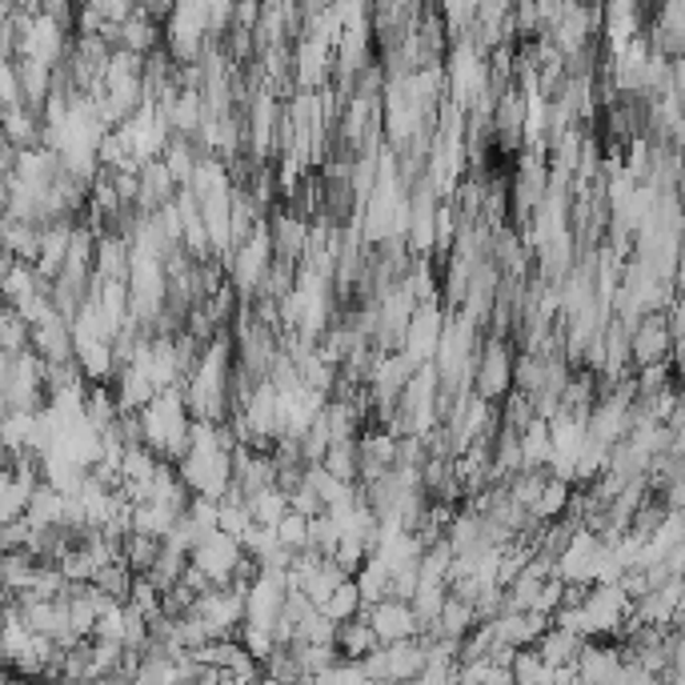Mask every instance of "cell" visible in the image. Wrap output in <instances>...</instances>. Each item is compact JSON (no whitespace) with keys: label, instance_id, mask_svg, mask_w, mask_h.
Segmentation results:
<instances>
[{"label":"cell","instance_id":"cell-1","mask_svg":"<svg viewBox=\"0 0 685 685\" xmlns=\"http://www.w3.org/2000/svg\"><path fill=\"white\" fill-rule=\"evenodd\" d=\"M513 366H518V345L501 337V333H481L474 354V393L486 401H505L513 393Z\"/></svg>","mask_w":685,"mask_h":685},{"label":"cell","instance_id":"cell-2","mask_svg":"<svg viewBox=\"0 0 685 685\" xmlns=\"http://www.w3.org/2000/svg\"><path fill=\"white\" fill-rule=\"evenodd\" d=\"M193 613L209 626V638H241V626L249 618V594L237 586H213L209 594L197 597Z\"/></svg>","mask_w":685,"mask_h":685},{"label":"cell","instance_id":"cell-3","mask_svg":"<svg viewBox=\"0 0 685 685\" xmlns=\"http://www.w3.org/2000/svg\"><path fill=\"white\" fill-rule=\"evenodd\" d=\"M674 357V320L670 309H645L633 325V369L665 366Z\"/></svg>","mask_w":685,"mask_h":685},{"label":"cell","instance_id":"cell-4","mask_svg":"<svg viewBox=\"0 0 685 685\" xmlns=\"http://www.w3.org/2000/svg\"><path fill=\"white\" fill-rule=\"evenodd\" d=\"M241 557H244V542L241 537H232V533H225L221 525L205 533L200 545L193 550V565H200V569H205L217 586H229L232 569L241 565Z\"/></svg>","mask_w":685,"mask_h":685},{"label":"cell","instance_id":"cell-5","mask_svg":"<svg viewBox=\"0 0 685 685\" xmlns=\"http://www.w3.org/2000/svg\"><path fill=\"white\" fill-rule=\"evenodd\" d=\"M445 317H449V309H445L442 301H421L417 309H413L410 333H405V354H410L417 366L433 361V357H437V349H442Z\"/></svg>","mask_w":685,"mask_h":685},{"label":"cell","instance_id":"cell-6","mask_svg":"<svg viewBox=\"0 0 685 685\" xmlns=\"http://www.w3.org/2000/svg\"><path fill=\"white\" fill-rule=\"evenodd\" d=\"M369 618H373L377 633H381V641H401V638H417L425 626H421L417 609H413V601H405V597H385V601H377V606H369Z\"/></svg>","mask_w":685,"mask_h":685},{"label":"cell","instance_id":"cell-7","mask_svg":"<svg viewBox=\"0 0 685 685\" xmlns=\"http://www.w3.org/2000/svg\"><path fill=\"white\" fill-rule=\"evenodd\" d=\"M293 65H297V85L301 89H325L333 80V45L305 36L293 45Z\"/></svg>","mask_w":685,"mask_h":685},{"label":"cell","instance_id":"cell-8","mask_svg":"<svg viewBox=\"0 0 685 685\" xmlns=\"http://www.w3.org/2000/svg\"><path fill=\"white\" fill-rule=\"evenodd\" d=\"M181 193V181L173 177V168L165 165V156H153V161H144L141 165V205L144 213H161L165 205H173Z\"/></svg>","mask_w":685,"mask_h":685},{"label":"cell","instance_id":"cell-9","mask_svg":"<svg viewBox=\"0 0 685 685\" xmlns=\"http://www.w3.org/2000/svg\"><path fill=\"white\" fill-rule=\"evenodd\" d=\"M333 645L341 650V657H349V662H361L366 653H373L377 645H385V641H381V633H377L373 618H369V609H366V613H357V618H349V621H337Z\"/></svg>","mask_w":685,"mask_h":685},{"label":"cell","instance_id":"cell-10","mask_svg":"<svg viewBox=\"0 0 685 685\" xmlns=\"http://www.w3.org/2000/svg\"><path fill=\"white\" fill-rule=\"evenodd\" d=\"M586 641H589L586 633L565 630V626H557V621H553L550 630L537 638V645H533V650L542 653L553 670H565V665H577V657H581V650H586Z\"/></svg>","mask_w":685,"mask_h":685},{"label":"cell","instance_id":"cell-11","mask_svg":"<svg viewBox=\"0 0 685 685\" xmlns=\"http://www.w3.org/2000/svg\"><path fill=\"white\" fill-rule=\"evenodd\" d=\"M12 65H17V77H21L24 105H33V109L45 112L48 97H53V65L41 61V56H17Z\"/></svg>","mask_w":685,"mask_h":685},{"label":"cell","instance_id":"cell-12","mask_svg":"<svg viewBox=\"0 0 685 685\" xmlns=\"http://www.w3.org/2000/svg\"><path fill=\"white\" fill-rule=\"evenodd\" d=\"M389 682H410V677H421L425 662H430V650H425V641L417 638H401V641H389Z\"/></svg>","mask_w":685,"mask_h":685},{"label":"cell","instance_id":"cell-13","mask_svg":"<svg viewBox=\"0 0 685 685\" xmlns=\"http://www.w3.org/2000/svg\"><path fill=\"white\" fill-rule=\"evenodd\" d=\"M41 241H45V225L36 221H21V217H4V249L21 261H33L41 257Z\"/></svg>","mask_w":685,"mask_h":685},{"label":"cell","instance_id":"cell-14","mask_svg":"<svg viewBox=\"0 0 685 685\" xmlns=\"http://www.w3.org/2000/svg\"><path fill=\"white\" fill-rule=\"evenodd\" d=\"M161 550H165V537L144 533V530H133L121 542V562L129 565L133 574H149V569L156 565V557H161Z\"/></svg>","mask_w":685,"mask_h":685},{"label":"cell","instance_id":"cell-15","mask_svg":"<svg viewBox=\"0 0 685 685\" xmlns=\"http://www.w3.org/2000/svg\"><path fill=\"white\" fill-rule=\"evenodd\" d=\"M320 465H325L333 477H341V481H354L357 486V481H361V445H357V437H337Z\"/></svg>","mask_w":685,"mask_h":685},{"label":"cell","instance_id":"cell-16","mask_svg":"<svg viewBox=\"0 0 685 685\" xmlns=\"http://www.w3.org/2000/svg\"><path fill=\"white\" fill-rule=\"evenodd\" d=\"M521 457L533 469H553V433L545 417H537L530 430L521 433Z\"/></svg>","mask_w":685,"mask_h":685},{"label":"cell","instance_id":"cell-17","mask_svg":"<svg viewBox=\"0 0 685 685\" xmlns=\"http://www.w3.org/2000/svg\"><path fill=\"white\" fill-rule=\"evenodd\" d=\"M320 609H325L333 621H349V618H357V613H366L369 606H366V597H361L357 577H349V581H341V586L333 589V597Z\"/></svg>","mask_w":685,"mask_h":685},{"label":"cell","instance_id":"cell-18","mask_svg":"<svg viewBox=\"0 0 685 685\" xmlns=\"http://www.w3.org/2000/svg\"><path fill=\"white\" fill-rule=\"evenodd\" d=\"M513 682H550L553 677V665L545 662L542 653L533 650V645H525V650L513 653Z\"/></svg>","mask_w":685,"mask_h":685},{"label":"cell","instance_id":"cell-19","mask_svg":"<svg viewBox=\"0 0 685 685\" xmlns=\"http://www.w3.org/2000/svg\"><path fill=\"white\" fill-rule=\"evenodd\" d=\"M276 537H281V545L301 553L305 545H309V518H305L301 509H289L285 518L276 521Z\"/></svg>","mask_w":685,"mask_h":685},{"label":"cell","instance_id":"cell-20","mask_svg":"<svg viewBox=\"0 0 685 685\" xmlns=\"http://www.w3.org/2000/svg\"><path fill=\"white\" fill-rule=\"evenodd\" d=\"M361 665H366L369 682H389V650H385V645H377L373 653H366V657H361Z\"/></svg>","mask_w":685,"mask_h":685},{"label":"cell","instance_id":"cell-21","mask_svg":"<svg viewBox=\"0 0 685 685\" xmlns=\"http://www.w3.org/2000/svg\"><path fill=\"white\" fill-rule=\"evenodd\" d=\"M137 9H141V12H149L153 21H161V24H165L168 17H173V9H177V0H137Z\"/></svg>","mask_w":685,"mask_h":685},{"label":"cell","instance_id":"cell-22","mask_svg":"<svg viewBox=\"0 0 685 685\" xmlns=\"http://www.w3.org/2000/svg\"><path fill=\"white\" fill-rule=\"evenodd\" d=\"M674 193H677V200H682V209H685V168H682V177H677V188H674Z\"/></svg>","mask_w":685,"mask_h":685},{"label":"cell","instance_id":"cell-23","mask_svg":"<svg viewBox=\"0 0 685 685\" xmlns=\"http://www.w3.org/2000/svg\"><path fill=\"white\" fill-rule=\"evenodd\" d=\"M586 4H601V0H586Z\"/></svg>","mask_w":685,"mask_h":685}]
</instances>
